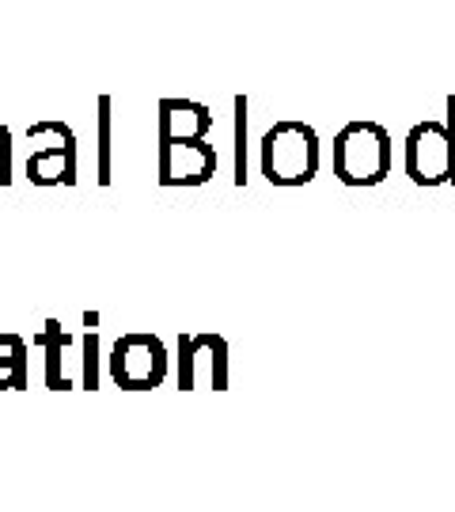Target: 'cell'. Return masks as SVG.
Returning a JSON list of instances; mask_svg holds the SVG:
<instances>
[{
	"mask_svg": "<svg viewBox=\"0 0 455 512\" xmlns=\"http://www.w3.org/2000/svg\"><path fill=\"white\" fill-rule=\"evenodd\" d=\"M167 353L164 342L152 334H122L110 353V376L126 391H148L164 380Z\"/></svg>",
	"mask_w": 455,
	"mask_h": 512,
	"instance_id": "3",
	"label": "cell"
},
{
	"mask_svg": "<svg viewBox=\"0 0 455 512\" xmlns=\"http://www.w3.org/2000/svg\"><path fill=\"white\" fill-rule=\"evenodd\" d=\"M217 152L205 141H160V183L198 186L213 175Z\"/></svg>",
	"mask_w": 455,
	"mask_h": 512,
	"instance_id": "5",
	"label": "cell"
},
{
	"mask_svg": "<svg viewBox=\"0 0 455 512\" xmlns=\"http://www.w3.org/2000/svg\"><path fill=\"white\" fill-rule=\"evenodd\" d=\"M99 110H103V118H99V137H103V152H99V183H107L110 175V148H107V141H110V118H107V110H110V103L103 99L99 103Z\"/></svg>",
	"mask_w": 455,
	"mask_h": 512,
	"instance_id": "10",
	"label": "cell"
},
{
	"mask_svg": "<svg viewBox=\"0 0 455 512\" xmlns=\"http://www.w3.org/2000/svg\"><path fill=\"white\" fill-rule=\"evenodd\" d=\"M262 171L277 186L311 183L319 171V137L304 122H277L262 141Z\"/></svg>",
	"mask_w": 455,
	"mask_h": 512,
	"instance_id": "1",
	"label": "cell"
},
{
	"mask_svg": "<svg viewBox=\"0 0 455 512\" xmlns=\"http://www.w3.org/2000/svg\"><path fill=\"white\" fill-rule=\"evenodd\" d=\"M334 160H338V179L346 186H372L380 183L391 167V141L380 126L353 122L342 129V137L334 145Z\"/></svg>",
	"mask_w": 455,
	"mask_h": 512,
	"instance_id": "2",
	"label": "cell"
},
{
	"mask_svg": "<svg viewBox=\"0 0 455 512\" xmlns=\"http://www.w3.org/2000/svg\"><path fill=\"white\" fill-rule=\"evenodd\" d=\"M38 342H46V349H50L46 380H50V387H54V391H65V387H69V380L61 376V365H57V361H61V349H65V342H69V338L61 334V327H57V323H46V334H42Z\"/></svg>",
	"mask_w": 455,
	"mask_h": 512,
	"instance_id": "8",
	"label": "cell"
},
{
	"mask_svg": "<svg viewBox=\"0 0 455 512\" xmlns=\"http://www.w3.org/2000/svg\"><path fill=\"white\" fill-rule=\"evenodd\" d=\"M27 179L38 186H50V183L73 186L76 183L73 129L65 126L61 129V137H57V145H46V148H38V152H31V160H27Z\"/></svg>",
	"mask_w": 455,
	"mask_h": 512,
	"instance_id": "6",
	"label": "cell"
},
{
	"mask_svg": "<svg viewBox=\"0 0 455 512\" xmlns=\"http://www.w3.org/2000/svg\"><path fill=\"white\" fill-rule=\"evenodd\" d=\"M27 384V342L8 334V353L0 357V391H19Z\"/></svg>",
	"mask_w": 455,
	"mask_h": 512,
	"instance_id": "7",
	"label": "cell"
},
{
	"mask_svg": "<svg viewBox=\"0 0 455 512\" xmlns=\"http://www.w3.org/2000/svg\"><path fill=\"white\" fill-rule=\"evenodd\" d=\"M455 145L440 122H421L406 137V171L418 186L448 183L452 179Z\"/></svg>",
	"mask_w": 455,
	"mask_h": 512,
	"instance_id": "4",
	"label": "cell"
},
{
	"mask_svg": "<svg viewBox=\"0 0 455 512\" xmlns=\"http://www.w3.org/2000/svg\"><path fill=\"white\" fill-rule=\"evenodd\" d=\"M95 357H99V338H95V330L84 334V387L95 391L99 387V368H95Z\"/></svg>",
	"mask_w": 455,
	"mask_h": 512,
	"instance_id": "9",
	"label": "cell"
}]
</instances>
